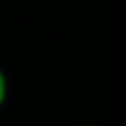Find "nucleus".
Returning <instances> with one entry per match:
<instances>
[{
	"label": "nucleus",
	"instance_id": "nucleus-1",
	"mask_svg": "<svg viewBox=\"0 0 126 126\" xmlns=\"http://www.w3.org/2000/svg\"><path fill=\"white\" fill-rule=\"evenodd\" d=\"M5 98H7V77H5L2 68H0V108H2Z\"/></svg>",
	"mask_w": 126,
	"mask_h": 126
}]
</instances>
